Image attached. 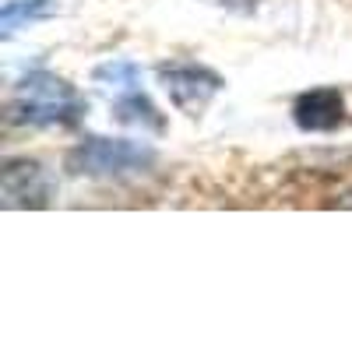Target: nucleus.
<instances>
[{
	"label": "nucleus",
	"mask_w": 352,
	"mask_h": 352,
	"mask_svg": "<svg viewBox=\"0 0 352 352\" xmlns=\"http://www.w3.org/2000/svg\"><path fill=\"white\" fill-rule=\"evenodd\" d=\"M8 109L11 120L25 127H71L85 116L88 102L71 81L50 71H32L14 85Z\"/></svg>",
	"instance_id": "obj_1"
},
{
	"label": "nucleus",
	"mask_w": 352,
	"mask_h": 352,
	"mask_svg": "<svg viewBox=\"0 0 352 352\" xmlns=\"http://www.w3.org/2000/svg\"><path fill=\"white\" fill-rule=\"evenodd\" d=\"M56 14V0H8L4 14H0V25L4 32H14L21 21H36V18H50Z\"/></svg>",
	"instance_id": "obj_7"
},
{
	"label": "nucleus",
	"mask_w": 352,
	"mask_h": 352,
	"mask_svg": "<svg viewBox=\"0 0 352 352\" xmlns=\"http://www.w3.org/2000/svg\"><path fill=\"white\" fill-rule=\"evenodd\" d=\"M138 67L134 64H124V60H116V64H106V67H99L96 71V81H109V85H116L120 92H131V88H138Z\"/></svg>",
	"instance_id": "obj_8"
},
{
	"label": "nucleus",
	"mask_w": 352,
	"mask_h": 352,
	"mask_svg": "<svg viewBox=\"0 0 352 352\" xmlns=\"http://www.w3.org/2000/svg\"><path fill=\"white\" fill-rule=\"evenodd\" d=\"M155 152L138 141H113V138H85L67 155V169L78 176H96V180H120L152 169Z\"/></svg>",
	"instance_id": "obj_2"
},
{
	"label": "nucleus",
	"mask_w": 352,
	"mask_h": 352,
	"mask_svg": "<svg viewBox=\"0 0 352 352\" xmlns=\"http://www.w3.org/2000/svg\"><path fill=\"white\" fill-rule=\"evenodd\" d=\"M116 120H124V124H138V127H144V131H162L166 124H162V116H159V109L148 102V96H141L138 88H131V92H124L120 99H116Z\"/></svg>",
	"instance_id": "obj_6"
},
{
	"label": "nucleus",
	"mask_w": 352,
	"mask_h": 352,
	"mask_svg": "<svg viewBox=\"0 0 352 352\" xmlns=\"http://www.w3.org/2000/svg\"><path fill=\"white\" fill-rule=\"evenodd\" d=\"M53 197L50 173L32 159H8L0 173V201L4 208H46Z\"/></svg>",
	"instance_id": "obj_4"
},
{
	"label": "nucleus",
	"mask_w": 352,
	"mask_h": 352,
	"mask_svg": "<svg viewBox=\"0 0 352 352\" xmlns=\"http://www.w3.org/2000/svg\"><path fill=\"white\" fill-rule=\"evenodd\" d=\"M155 74L166 88L169 102L187 116H201L204 109H208V102L222 92V78L212 67H201V64L173 60V64H159Z\"/></svg>",
	"instance_id": "obj_3"
},
{
	"label": "nucleus",
	"mask_w": 352,
	"mask_h": 352,
	"mask_svg": "<svg viewBox=\"0 0 352 352\" xmlns=\"http://www.w3.org/2000/svg\"><path fill=\"white\" fill-rule=\"evenodd\" d=\"M292 116H296L300 131L324 134L345 120V99L338 88H310V92H303L292 102Z\"/></svg>",
	"instance_id": "obj_5"
}]
</instances>
